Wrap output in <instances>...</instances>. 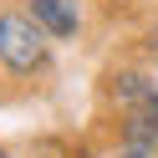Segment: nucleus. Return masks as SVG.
<instances>
[{
	"mask_svg": "<svg viewBox=\"0 0 158 158\" xmlns=\"http://www.w3.org/2000/svg\"><path fill=\"white\" fill-rule=\"evenodd\" d=\"M51 56V36L36 26L31 10H0V66L15 77H31Z\"/></svg>",
	"mask_w": 158,
	"mask_h": 158,
	"instance_id": "f257e3e1",
	"label": "nucleus"
},
{
	"mask_svg": "<svg viewBox=\"0 0 158 158\" xmlns=\"http://www.w3.org/2000/svg\"><path fill=\"white\" fill-rule=\"evenodd\" d=\"M21 10H31L36 26H41L51 41H72V36L82 31V10H77V0H21Z\"/></svg>",
	"mask_w": 158,
	"mask_h": 158,
	"instance_id": "f03ea898",
	"label": "nucleus"
},
{
	"mask_svg": "<svg viewBox=\"0 0 158 158\" xmlns=\"http://www.w3.org/2000/svg\"><path fill=\"white\" fill-rule=\"evenodd\" d=\"M117 158H148V153H143V148H127V153H117Z\"/></svg>",
	"mask_w": 158,
	"mask_h": 158,
	"instance_id": "7ed1b4c3",
	"label": "nucleus"
},
{
	"mask_svg": "<svg viewBox=\"0 0 158 158\" xmlns=\"http://www.w3.org/2000/svg\"><path fill=\"white\" fill-rule=\"evenodd\" d=\"M0 158H5V153H0Z\"/></svg>",
	"mask_w": 158,
	"mask_h": 158,
	"instance_id": "20e7f679",
	"label": "nucleus"
}]
</instances>
